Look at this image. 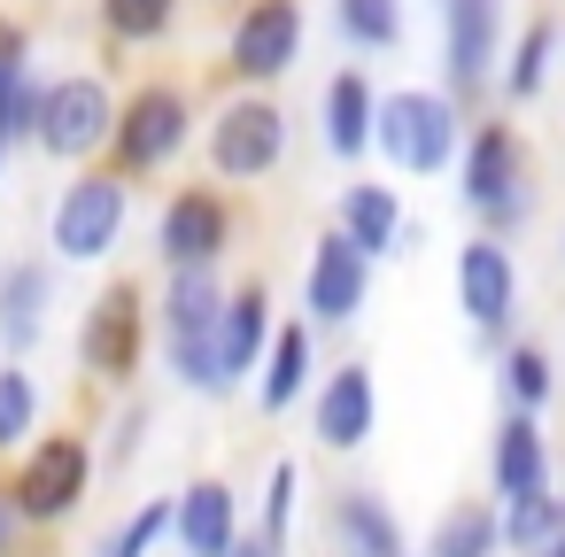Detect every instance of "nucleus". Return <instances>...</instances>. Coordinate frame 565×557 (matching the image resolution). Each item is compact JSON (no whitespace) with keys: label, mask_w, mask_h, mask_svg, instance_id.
I'll list each match as a JSON object with an SVG mask.
<instances>
[{"label":"nucleus","mask_w":565,"mask_h":557,"mask_svg":"<svg viewBox=\"0 0 565 557\" xmlns=\"http://www.w3.org/2000/svg\"><path fill=\"white\" fill-rule=\"evenodd\" d=\"M225 271H163L156 287V349H163V372L171 387L186 395H233L225 387Z\"/></svg>","instance_id":"nucleus-1"},{"label":"nucleus","mask_w":565,"mask_h":557,"mask_svg":"<svg viewBox=\"0 0 565 557\" xmlns=\"http://www.w3.org/2000/svg\"><path fill=\"white\" fill-rule=\"evenodd\" d=\"M457 202H465L472 225L495 233V240H519V233H526V217H534V171H526V140H519L503 117H480V125L465 132Z\"/></svg>","instance_id":"nucleus-2"},{"label":"nucleus","mask_w":565,"mask_h":557,"mask_svg":"<svg viewBox=\"0 0 565 557\" xmlns=\"http://www.w3.org/2000/svg\"><path fill=\"white\" fill-rule=\"evenodd\" d=\"M132 233V179H117L109 163L71 171V186L47 202V256L63 271H102Z\"/></svg>","instance_id":"nucleus-3"},{"label":"nucleus","mask_w":565,"mask_h":557,"mask_svg":"<svg viewBox=\"0 0 565 557\" xmlns=\"http://www.w3.org/2000/svg\"><path fill=\"white\" fill-rule=\"evenodd\" d=\"M465 132H472V117L441 86H395V94H380L372 156H387V171H403V179H441V171H457Z\"/></svg>","instance_id":"nucleus-4"},{"label":"nucleus","mask_w":565,"mask_h":557,"mask_svg":"<svg viewBox=\"0 0 565 557\" xmlns=\"http://www.w3.org/2000/svg\"><path fill=\"white\" fill-rule=\"evenodd\" d=\"M94 480H102V449H94L86 433L55 426V433H40V441L17 457L9 495H17V511H24V526H63V518L86 511Z\"/></svg>","instance_id":"nucleus-5"},{"label":"nucleus","mask_w":565,"mask_h":557,"mask_svg":"<svg viewBox=\"0 0 565 557\" xmlns=\"http://www.w3.org/2000/svg\"><path fill=\"white\" fill-rule=\"evenodd\" d=\"M109 132H117V94H109V78L63 71V78L40 86V132H32V148H40L47 163L94 171V163L109 156Z\"/></svg>","instance_id":"nucleus-6"},{"label":"nucleus","mask_w":565,"mask_h":557,"mask_svg":"<svg viewBox=\"0 0 565 557\" xmlns=\"http://www.w3.org/2000/svg\"><path fill=\"white\" fill-rule=\"evenodd\" d=\"M186 140H194V101L171 86V78H148V86H132L125 101H117V132H109V171L117 179H156V171H171L179 156H186Z\"/></svg>","instance_id":"nucleus-7"},{"label":"nucleus","mask_w":565,"mask_h":557,"mask_svg":"<svg viewBox=\"0 0 565 557\" xmlns=\"http://www.w3.org/2000/svg\"><path fill=\"white\" fill-rule=\"evenodd\" d=\"M148 333H156V302L132 279H109L78 318V372L102 387H132L148 364Z\"/></svg>","instance_id":"nucleus-8"},{"label":"nucleus","mask_w":565,"mask_h":557,"mask_svg":"<svg viewBox=\"0 0 565 557\" xmlns=\"http://www.w3.org/2000/svg\"><path fill=\"white\" fill-rule=\"evenodd\" d=\"M457 310H465V325H472V349L480 356H503V341H519L511 325H519V256H511V240H495V233H472L465 248H457Z\"/></svg>","instance_id":"nucleus-9"},{"label":"nucleus","mask_w":565,"mask_h":557,"mask_svg":"<svg viewBox=\"0 0 565 557\" xmlns=\"http://www.w3.org/2000/svg\"><path fill=\"white\" fill-rule=\"evenodd\" d=\"M241 240V217L225 202V186H171L156 210V264L163 271H225Z\"/></svg>","instance_id":"nucleus-10"},{"label":"nucleus","mask_w":565,"mask_h":557,"mask_svg":"<svg viewBox=\"0 0 565 557\" xmlns=\"http://www.w3.org/2000/svg\"><path fill=\"white\" fill-rule=\"evenodd\" d=\"M287 140H295V125H287V109L271 94H233L210 117V171L233 179V186H256V179H271L287 163Z\"/></svg>","instance_id":"nucleus-11"},{"label":"nucleus","mask_w":565,"mask_h":557,"mask_svg":"<svg viewBox=\"0 0 565 557\" xmlns=\"http://www.w3.org/2000/svg\"><path fill=\"white\" fill-rule=\"evenodd\" d=\"M434 9H441V94L472 109L480 94H495L503 71V0H434Z\"/></svg>","instance_id":"nucleus-12"},{"label":"nucleus","mask_w":565,"mask_h":557,"mask_svg":"<svg viewBox=\"0 0 565 557\" xmlns=\"http://www.w3.org/2000/svg\"><path fill=\"white\" fill-rule=\"evenodd\" d=\"M372 271H380V264H372L341 225H326V233L310 240V256H302V318H310L318 333L356 325L364 302H372Z\"/></svg>","instance_id":"nucleus-13"},{"label":"nucleus","mask_w":565,"mask_h":557,"mask_svg":"<svg viewBox=\"0 0 565 557\" xmlns=\"http://www.w3.org/2000/svg\"><path fill=\"white\" fill-rule=\"evenodd\" d=\"M302 40H310V17H302V0H248V9L233 17L225 32V63L248 94L279 86L295 63H302Z\"/></svg>","instance_id":"nucleus-14"},{"label":"nucleus","mask_w":565,"mask_h":557,"mask_svg":"<svg viewBox=\"0 0 565 557\" xmlns=\"http://www.w3.org/2000/svg\"><path fill=\"white\" fill-rule=\"evenodd\" d=\"M380 433V379L364 356H341L333 372H318L310 387V441L326 457H356L364 441Z\"/></svg>","instance_id":"nucleus-15"},{"label":"nucleus","mask_w":565,"mask_h":557,"mask_svg":"<svg viewBox=\"0 0 565 557\" xmlns=\"http://www.w3.org/2000/svg\"><path fill=\"white\" fill-rule=\"evenodd\" d=\"M55 287H63V264L55 256H17L0 264V356H24L47 341V318H55Z\"/></svg>","instance_id":"nucleus-16"},{"label":"nucleus","mask_w":565,"mask_h":557,"mask_svg":"<svg viewBox=\"0 0 565 557\" xmlns=\"http://www.w3.org/2000/svg\"><path fill=\"white\" fill-rule=\"evenodd\" d=\"M542 488H557L550 480V433L534 410H503L488 433V503L503 511V503H526Z\"/></svg>","instance_id":"nucleus-17"},{"label":"nucleus","mask_w":565,"mask_h":557,"mask_svg":"<svg viewBox=\"0 0 565 557\" xmlns=\"http://www.w3.org/2000/svg\"><path fill=\"white\" fill-rule=\"evenodd\" d=\"M241 534H248V518H241V488L233 480L202 472V480H186L171 495V549L179 557H225Z\"/></svg>","instance_id":"nucleus-18"},{"label":"nucleus","mask_w":565,"mask_h":557,"mask_svg":"<svg viewBox=\"0 0 565 557\" xmlns=\"http://www.w3.org/2000/svg\"><path fill=\"white\" fill-rule=\"evenodd\" d=\"M372 132H380V86L349 63V71H333L326 94H318V140H326L333 163H364V156H372Z\"/></svg>","instance_id":"nucleus-19"},{"label":"nucleus","mask_w":565,"mask_h":557,"mask_svg":"<svg viewBox=\"0 0 565 557\" xmlns=\"http://www.w3.org/2000/svg\"><path fill=\"white\" fill-rule=\"evenodd\" d=\"M310 387H318V325L310 318H279V333H271V349L256 364V410L287 418Z\"/></svg>","instance_id":"nucleus-20"},{"label":"nucleus","mask_w":565,"mask_h":557,"mask_svg":"<svg viewBox=\"0 0 565 557\" xmlns=\"http://www.w3.org/2000/svg\"><path fill=\"white\" fill-rule=\"evenodd\" d=\"M326 526H333V549L341 557H418L411 534H403V518H395V503L380 488H333Z\"/></svg>","instance_id":"nucleus-21"},{"label":"nucleus","mask_w":565,"mask_h":557,"mask_svg":"<svg viewBox=\"0 0 565 557\" xmlns=\"http://www.w3.org/2000/svg\"><path fill=\"white\" fill-rule=\"evenodd\" d=\"M333 225H341V233H349L372 264L403 256V233H411L403 194H395L387 179H349V186H341V202H333Z\"/></svg>","instance_id":"nucleus-22"},{"label":"nucleus","mask_w":565,"mask_h":557,"mask_svg":"<svg viewBox=\"0 0 565 557\" xmlns=\"http://www.w3.org/2000/svg\"><path fill=\"white\" fill-rule=\"evenodd\" d=\"M271 333H279V310H271V287H264V279H241V287L225 294V341H217V356H225V387H241V379H256V364H264V349H271Z\"/></svg>","instance_id":"nucleus-23"},{"label":"nucleus","mask_w":565,"mask_h":557,"mask_svg":"<svg viewBox=\"0 0 565 557\" xmlns=\"http://www.w3.org/2000/svg\"><path fill=\"white\" fill-rule=\"evenodd\" d=\"M418 557H503V511H495V503H480V495L449 503V511L426 526Z\"/></svg>","instance_id":"nucleus-24"},{"label":"nucleus","mask_w":565,"mask_h":557,"mask_svg":"<svg viewBox=\"0 0 565 557\" xmlns=\"http://www.w3.org/2000/svg\"><path fill=\"white\" fill-rule=\"evenodd\" d=\"M550 63H557V17H534V24H519V40H511V55H503V71H495V94H503L511 109L542 101V86H550Z\"/></svg>","instance_id":"nucleus-25"},{"label":"nucleus","mask_w":565,"mask_h":557,"mask_svg":"<svg viewBox=\"0 0 565 557\" xmlns=\"http://www.w3.org/2000/svg\"><path fill=\"white\" fill-rule=\"evenodd\" d=\"M40 418H47V387L24 356H0V457H24L40 441Z\"/></svg>","instance_id":"nucleus-26"},{"label":"nucleus","mask_w":565,"mask_h":557,"mask_svg":"<svg viewBox=\"0 0 565 557\" xmlns=\"http://www.w3.org/2000/svg\"><path fill=\"white\" fill-rule=\"evenodd\" d=\"M495 387H503V410H550L557 403V364H550V349L542 341H503V356H495Z\"/></svg>","instance_id":"nucleus-27"},{"label":"nucleus","mask_w":565,"mask_h":557,"mask_svg":"<svg viewBox=\"0 0 565 557\" xmlns=\"http://www.w3.org/2000/svg\"><path fill=\"white\" fill-rule=\"evenodd\" d=\"M333 24L356 55H395L403 47V0H333Z\"/></svg>","instance_id":"nucleus-28"},{"label":"nucleus","mask_w":565,"mask_h":557,"mask_svg":"<svg viewBox=\"0 0 565 557\" xmlns=\"http://www.w3.org/2000/svg\"><path fill=\"white\" fill-rule=\"evenodd\" d=\"M557 534H565V495L557 488H542L526 503H503V549L511 557H542Z\"/></svg>","instance_id":"nucleus-29"},{"label":"nucleus","mask_w":565,"mask_h":557,"mask_svg":"<svg viewBox=\"0 0 565 557\" xmlns=\"http://www.w3.org/2000/svg\"><path fill=\"white\" fill-rule=\"evenodd\" d=\"M163 542H171V495H148L94 542V557H163Z\"/></svg>","instance_id":"nucleus-30"},{"label":"nucleus","mask_w":565,"mask_h":557,"mask_svg":"<svg viewBox=\"0 0 565 557\" xmlns=\"http://www.w3.org/2000/svg\"><path fill=\"white\" fill-rule=\"evenodd\" d=\"M94 9H102V32L117 47H156L179 24V0H94Z\"/></svg>","instance_id":"nucleus-31"},{"label":"nucleus","mask_w":565,"mask_h":557,"mask_svg":"<svg viewBox=\"0 0 565 557\" xmlns=\"http://www.w3.org/2000/svg\"><path fill=\"white\" fill-rule=\"evenodd\" d=\"M295 511H302V464H295V457H271L264 503H256V534L287 549V542H295Z\"/></svg>","instance_id":"nucleus-32"},{"label":"nucleus","mask_w":565,"mask_h":557,"mask_svg":"<svg viewBox=\"0 0 565 557\" xmlns=\"http://www.w3.org/2000/svg\"><path fill=\"white\" fill-rule=\"evenodd\" d=\"M40 71H32V32L17 24V17H0V101H9L17 86H32Z\"/></svg>","instance_id":"nucleus-33"},{"label":"nucleus","mask_w":565,"mask_h":557,"mask_svg":"<svg viewBox=\"0 0 565 557\" xmlns=\"http://www.w3.org/2000/svg\"><path fill=\"white\" fill-rule=\"evenodd\" d=\"M140 449H148V403H125L117 426H109V449H102V457H109V472H125Z\"/></svg>","instance_id":"nucleus-34"},{"label":"nucleus","mask_w":565,"mask_h":557,"mask_svg":"<svg viewBox=\"0 0 565 557\" xmlns=\"http://www.w3.org/2000/svg\"><path fill=\"white\" fill-rule=\"evenodd\" d=\"M24 511H17V495H9V480H0V557H24Z\"/></svg>","instance_id":"nucleus-35"},{"label":"nucleus","mask_w":565,"mask_h":557,"mask_svg":"<svg viewBox=\"0 0 565 557\" xmlns=\"http://www.w3.org/2000/svg\"><path fill=\"white\" fill-rule=\"evenodd\" d=\"M225 557H287V549H279V542H264V534H256V526H248V534H241V542H233V549H225Z\"/></svg>","instance_id":"nucleus-36"},{"label":"nucleus","mask_w":565,"mask_h":557,"mask_svg":"<svg viewBox=\"0 0 565 557\" xmlns=\"http://www.w3.org/2000/svg\"><path fill=\"white\" fill-rule=\"evenodd\" d=\"M17 148H24V140L9 132V117H0V186H9V156H17Z\"/></svg>","instance_id":"nucleus-37"},{"label":"nucleus","mask_w":565,"mask_h":557,"mask_svg":"<svg viewBox=\"0 0 565 557\" xmlns=\"http://www.w3.org/2000/svg\"><path fill=\"white\" fill-rule=\"evenodd\" d=\"M542 557H565V534H557V542H550V549H542Z\"/></svg>","instance_id":"nucleus-38"},{"label":"nucleus","mask_w":565,"mask_h":557,"mask_svg":"<svg viewBox=\"0 0 565 557\" xmlns=\"http://www.w3.org/2000/svg\"><path fill=\"white\" fill-rule=\"evenodd\" d=\"M557 264H565V225H557Z\"/></svg>","instance_id":"nucleus-39"}]
</instances>
